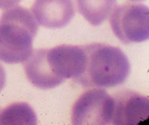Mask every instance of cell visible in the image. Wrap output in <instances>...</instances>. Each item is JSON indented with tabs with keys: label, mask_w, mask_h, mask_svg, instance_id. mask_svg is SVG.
<instances>
[{
	"label": "cell",
	"mask_w": 149,
	"mask_h": 125,
	"mask_svg": "<svg viewBox=\"0 0 149 125\" xmlns=\"http://www.w3.org/2000/svg\"><path fill=\"white\" fill-rule=\"evenodd\" d=\"M84 47L85 67L76 81L86 87L109 88L122 84L130 73L127 57L119 47L105 44Z\"/></svg>",
	"instance_id": "obj_1"
},
{
	"label": "cell",
	"mask_w": 149,
	"mask_h": 125,
	"mask_svg": "<svg viewBox=\"0 0 149 125\" xmlns=\"http://www.w3.org/2000/svg\"><path fill=\"white\" fill-rule=\"evenodd\" d=\"M38 24L33 14L22 7H12L0 18V60L23 63L33 51Z\"/></svg>",
	"instance_id": "obj_2"
},
{
	"label": "cell",
	"mask_w": 149,
	"mask_h": 125,
	"mask_svg": "<svg viewBox=\"0 0 149 125\" xmlns=\"http://www.w3.org/2000/svg\"><path fill=\"white\" fill-rule=\"evenodd\" d=\"M110 24L123 43H139L149 38V10L145 4L127 2L113 9Z\"/></svg>",
	"instance_id": "obj_3"
},
{
	"label": "cell",
	"mask_w": 149,
	"mask_h": 125,
	"mask_svg": "<svg viewBox=\"0 0 149 125\" xmlns=\"http://www.w3.org/2000/svg\"><path fill=\"white\" fill-rule=\"evenodd\" d=\"M113 97L103 89H93L84 92L74 104L72 123L76 125H106L111 124L113 113Z\"/></svg>",
	"instance_id": "obj_4"
},
{
	"label": "cell",
	"mask_w": 149,
	"mask_h": 125,
	"mask_svg": "<svg viewBox=\"0 0 149 125\" xmlns=\"http://www.w3.org/2000/svg\"><path fill=\"white\" fill-rule=\"evenodd\" d=\"M46 57L52 72L61 79L77 80L85 67L86 54L83 46L60 45L47 49Z\"/></svg>",
	"instance_id": "obj_5"
},
{
	"label": "cell",
	"mask_w": 149,
	"mask_h": 125,
	"mask_svg": "<svg viewBox=\"0 0 149 125\" xmlns=\"http://www.w3.org/2000/svg\"><path fill=\"white\" fill-rule=\"evenodd\" d=\"M113 99V124L136 125L148 119L149 100L146 96L127 90L116 93Z\"/></svg>",
	"instance_id": "obj_6"
},
{
	"label": "cell",
	"mask_w": 149,
	"mask_h": 125,
	"mask_svg": "<svg viewBox=\"0 0 149 125\" xmlns=\"http://www.w3.org/2000/svg\"><path fill=\"white\" fill-rule=\"evenodd\" d=\"M32 12L36 22L48 28H61L75 15L74 0H35Z\"/></svg>",
	"instance_id": "obj_7"
},
{
	"label": "cell",
	"mask_w": 149,
	"mask_h": 125,
	"mask_svg": "<svg viewBox=\"0 0 149 125\" xmlns=\"http://www.w3.org/2000/svg\"><path fill=\"white\" fill-rule=\"evenodd\" d=\"M46 52L47 49H35L23 62L25 73L29 81L42 90L55 88L63 82L51 70Z\"/></svg>",
	"instance_id": "obj_8"
},
{
	"label": "cell",
	"mask_w": 149,
	"mask_h": 125,
	"mask_svg": "<svg viewBox=\"0 0 149 125\" xmlns=\"http://www.w3.org/2000/svg\"><path fill=\"white\" fill-rule=\"evenodd\" d=\"M81 15L93 26H100L115 8L116 0H77Z\"/></svg>",
	"instance_id": "obj_9"
},
{
	"label": "cell",
	"mask_w": 149,
	"mask_h": 125,
	"mask_svg": "<svg viewBox=\"0 0 149 125\" xmlns=\"http://www.w3.org/2000/svg\"><path fill=\"white\" fill-rule=\"evenodd\" d=\"M1 124H36V116L27 103L11 105L0 112Z\"/></svg>",
	"instance_id": "obj_10"
},
{
	"label": "cell",
	"mask_w": 149,
	"mask_h": 125,
	"mask_svg": "<svg viewBox=\"0 0 149 125\" xmlns=\"http://www.w3.org/2000/svg\"><path fill=\"white\" fill-rule=\"evenodd\" d=\"M22 0H0V9L7 10L14 7Z\"/></svg>",
	"instance_id": "obj_11"
},
{
	"label": "cell",
	"mask_w": 149,
	"mask_h": 125,
	"mask_svg": "<svg viewBox=\"0 0 149 125\" xmlns=\"http://www.w3.org/2000/svg\"><path fill=\"white\" fill-rule=\"evenodd\" d=\"M6 83V73L4 67L0 64V92L4 87Z\"/></svg>",
	"instance_id": "obj_12"
},
{
	"label": "cell",
	"mask_w": 149,
	"mask_h": 125,
	"mask_svg": "<svg viewBox=\"0 0 149 125\" xmlns=\"http://www.w3.org/2000/svg\"><path fill=\"white\" fill-rule=\"evenodd\" d=\"M132 1H143V0H130Z\"/></svg>",
	"instance_id": "obj_13"
}]
</instances>
